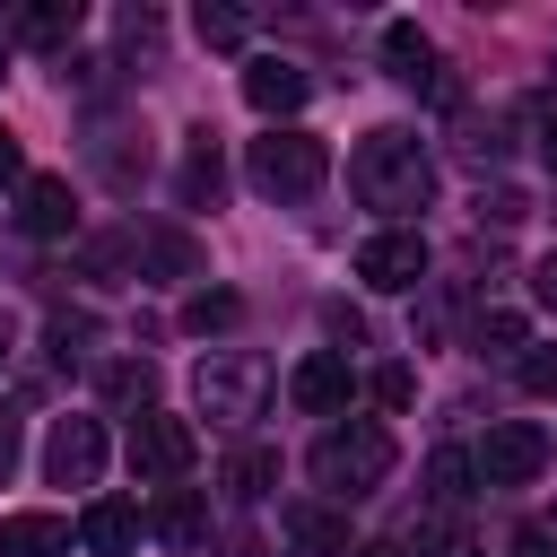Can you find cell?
I'll return each instance as SVG.
<instances>
[{
    "label": "cell",
    "mask_w": 557,
    "mask_h": 557,
    "mask_svg": "<svg viewBox=\"0 0 557 557\" xmlns=\"http://www.w3.org/2000/svg\"><path fill=\"white\" fill-rule=\"evenodd\" d=\"M148 261H157V270H191V244H183V235H148Z\"/></svg>",
    "instance_id": "f1b7e54d"
},
{
    "label": "cell",
    "mask_w": 557,
    "mask_h": 557,
    "mask_svg": "<svg viewBox=\"0 0 557 557\" xmlns=\"http://www.w3.org/2000/svg\"><path fill=\"white\" fill-rule=\"evenodd\" d=\"M383 61H392V78H409V87H418V78H435V70H426V61H435V44H426L409 17H392V26H383Z\"/></svg>",
    "instance_id": "2e32d148"
},
{
    "label": "cell",
    "mask_w": 557,
    "mask_h": 557,
    "mask_svg": "<svg viewBox=\"0 0 557 557\" xmlns=\"http://www.w3.org/2000/svg\"><path fill=\"white\" fill-rule=\"evenodd\" d=\"M505 557H557V522H522Z\"/></svg>",
    "instance_id": "4316f807"
},
{
    "label": "cell",
    "mask_w": 557,
    "mask_h": 557,
    "mask_svg": "<svg viewBox=\"0 0 557 557\" xmlns=\"http://www.w3.org/2000/svg\"><path fill=\"white\" fill-rule=\"evenodd\" d=\"M270 357L261 348H209L200 357V374H191V392H200V418L209 426H252L261 418V400H270Z\"/></svg>",
    "instance_id": "7a4b0ae2"
},
{
    "label": "cell",
    "mask_w": 557,
    "mask_h": 557,
    "mask_svg": "<svg viewBox=\"0 0 557 557\" xmlns=\"http://www.w3.org/2000/svg\"><path fill=\"white\" fill-rule=\"evenodd\" d=\"M348 392H357V374H348V357H339V348H313V357H296V374H287V400H296V409H313V418L348 409Z\"/></svg>",
    "instance_id": "9c48e42d"
},
{
    "label": "cell",
    "mask_w": 557,
    "mask_h": 557,
    "mask_svg": "<svg viewBox=\"0 0 557 557\" xmlns=\"http://www.w3.org/2000/svg\"><path fill=\"white\" fill-rule=\"evenodd\" d=\"M78 540H87L96 557H122V548H139V505H122V496H104V505H87V522H78Z\"/></svg>",
    "instance_id": "5bb4252c"
},
{
    "label": "cell",
    "mask_w": 557,
    "mask_h": 557,
    "mask_svg": "<svg viewBox=\"0 0 557 557\" xmlns=\"http://www.w3.org/2000/svg\"><path fill=\"white\" fill-rule=\"evenodd\" d=\"M157 531H165L174 548H209V505H200L191 487H165V496H157Z\"/></svg>",
    "instance_id": "9a60e30c"
},
{
    "label": "cell",
    "mask_w": 557,
    "mask_h": 557,
    "mask_svg": "<svg viewBox=\"0 0 557 557\" xmlns=\"http://www.w3.org/2000/svg\"><path fill=\"white\" fill-rule=\"evenodd\" d=\"M418 557H487V548H479V540H470L461 522H435V531L418 540Z\"/></svg>",
    "instance_id": "cb8c5ba5"
},
{
    "label": "cell",
    "mask_w": 557,
    "mask_h": 557,
    "mask_svg": "<svg viewBox=\"0 0 557 557\" xmlns=\"http://www.w3.org/2000/svg\"><path fill=\"white\" fill-rule=\"evenodd\" d=\"M540 296H548V305H557V252H548V261H540Z\"/></svg>",
    "instance_id": "836d02e7"
},
{
    "label": "cell",
    "mask_w": 557,
    "mask_h": 557,
    "mask_svg": "<svg viewBox=\"0 0 557 557\" xmlns=\"http://www.w3.org/2000/svg\"><path fill=\"white\" fill-rule=\"evenodd\" d=\"M522 392L531 400H557V348H522Z\"/></svg>",
    "instance_id": "603a6c76"
},
{
    "label": "cell",
    "mask_w": 557,
    "mask_h": 557,
    "mask_svg": "<svg viewBox=\"0 0 557 557\" xmlns=\"http://www.w3.org/2000/svg\"><path fill=\"white\" fill-rule=\"evenodd\" d=\"M218 183H226V165H218V139H209V131H191V139H183V200L200 209V200H218Z\"/></svg>",
    "instance_id": "e0dca14e"
},
{
    "label": "cell",
    "mask_w": 557,
    "mask_h": 557,
    "mask_svg": "<svg viewBox=\"0 0 557 557\" xmlns=\"http://www.w3.org/2000/svg\"><path fill=\"white\" fill-rule=\"evenodd\" d=\"M357 278H366L374 296L418 287V278H426V235H418V226H383V235H366V244H357Z\"/></svg>",
    "instance_id": "52a82bcc"
},
{
    "label": "cell",
    "mask_w": 557,
    "mask_h": 557,
    "mask_svg": "<svg viewBox=\"0 0 557 557\" xmlns=\"http://www.w3.org/2000/svg\"><path fill=\"white\" fill-rule=\"evenodd\" d=\"M348 557H409V548H400V540H357Z\"/></svg>",
    "instance_id": "1f68e13d"
},
{
    "label": "cell",
    "mask_w": 557,
    "mask_h": 557,
    "mask_svg": "<svg viewBox=\"0 0 557 557\" xmlns=\"http://www.w3.org/2000/svg\"><path fill=\"white\" fill-rule=\"evenodd\" d=\"M305 96H313V78H305L296 61H252V70H244V104H252V113H270V122H278V113H296Z\"/></svg>",
    "instance_id": "8fae6325"
},
{
    "label": "cell",
    "mask_w": 557,
    "mask_h": 557,
    "mask_svg": "<svg viewBox=\"0 0 557 557\" xmlns=\"http://www.w3.org/2000/svg\"><path fill=\"white\" fill-rule=\"evenodd\" d=\"M348 191H357L366 209H383V218H400V209H426V191H435V165H426L418 131H366V139H357V157H348Z\"/></svg>",
    "instance_id": "6da1fadb"
},
{
    "label": "cell",
    "mask_w": 557,
    "mask_h": 557,
    "mask_svg": "<svg viewBox=\"0 0 557 557\" xmlns=\"http://www.w3.org/2000/svg\"><path fill=\"white\" fill-rule=\"evenodd\" d=\"M191 461H200V426H191V418L148 409V418L131 426V470H139V479H183Z\"/></svg>",
    "instance_id": "5b68a950"
},
{
    "label": "cell",
    "mask_w": 557,
    "mask_h": 557,
    "mask_svg": "<svg viewBox=\"0 0 557 557\" xmlns=\"http://www.w3.org/2000/svg\"><path fill=\"white\" fill-rule=\"evenodd\" d=\"M235 313H244V305H235L226 287H218V296H191V305H183V322H191V331H226Z\"/></svg>",
    "instance_id": "7402d4cb"
},
{
    "label": "cell",
    "mask_w": 557,
    "mask_h": 557,
    "mask_svg": "<svg viewBox=\"0 0 557 557\" xmlns=\"http://www.w3.org/2000/svg\"><path fill=\"white\" fill-rule=\"evenodd\" d=\"M17 218H26V235H70V226H78V200H70V183H61V174H26Z\"/></svg>",
    "instance_id": "7c38bea8"
},
{
    "label": "cell",
    "mask_w": 557,
    "mask_h": 557,
    "mask_svg": "<svg viewBox=\"0 0 557 557\" xmlns=\"http://www.w3.org/2000/svg\"><path fill=\"white\" fill-rule=\"evenodd\" d=\"M470 479H479V470H470V453H435V461H426V496H435V505H461V496H470Z\"/></svg>",
    "instance_id": "ffe728a7"
},
{
    "label": "cell",
    "mask_w": 557,
    "mask_h": 557,
    "mask_svg": "<svg viewBox=\"0 0 557 557\" xmlns=\"http://www.w3.org/2000/svg\"><path fill=\"white\" fill-rule=\"evenodd\" d=\"M374 400H383V409H409V400H418V374H409V366H383V374H374Z\"/></svg>",
    "instance_id": "d4e9b609"
},
{
    "label": "cell",
    "mask_w": 557,
    "mask_h": 557,
    "mask_svg": "<svg viewBox=\"0 0 557 557\" xmlns=\"http://www.w3.org/2000/svg\"><path fill=\"white\" fill-rule=\"evenodd\" d=\"M0 183H17V139L0 131Z\"/></svg>",
    "instance_id": "d6a6232c"
},
{
    "label": "cell",
    "mask_w": 557,
    "mask_h": 557,
    "mask_svg": "<svg viewBox=\"0 0 557 557\" xmlns=\"http://www.w3.org/2000/svg\"><path fill=\"white\" fill-rule=\"evenodd\" d=\"M313 479H322L339 505L374 496V487L392 479V435H383L374 418H348V426H331V435L313 444Z\"/></svg>",
    "instance_id": "3957f363"
},
{
    "label": "cell",
    "mask_w": 557,
    "mask_h": 557,
    "mask_svg": "<svg viewBox=\"0 0 557 557\" xmlns=\"http://www.w3.org/2000/svg\"><path fill=\"white\" fill-rule=\"evenodd\" d=\"M270 487H278V453H270V444L226 453V496H244V505H252V496H270Z\"/></svg>",
    "instance_id": "ac0fdd59"
},
{
    "label": "cell",
    "mask_w": 557,
    "mask_h": 557,
    "mask_svg": "<svg viewBox=\"0 0 557 557\" xmlns=\"http://www.w3.org/2000/svg\"><path fill=\"white\" fill-rule=\"evenodd\" d=\"M487 339H496V348H522L531 331H522V313H487V322H479V348H487Z\"/></svg>",
    "instance_id": "83f0119b"
},
{
    "label": "cell",
    "mask_w": 557,
    "mask_h": 557,
    "mask_svg": "<svg viewBox=\"0 0 557 557\" xmlns=\"http://www.w3.org/2000/svg\"><path fill=\"white\" fill-rule=\"evenodd\" d=\"M191 26H200V44H218V52H235V44L252 35V17H244V9H200Z\"/></svg>",
    "instance_id": "44dd1931"
},
{
    "label": "cell",
    "mask_w": 557,
    "mask_h": 557,
    "mask_svg": "<svg viewBox=\"0 0 557 557\" xmlns=\"http://www.w3.org/2000/svg\"><path fill=\"white\" fill-rule=\"evenodd\" d=\"M78 17H87L78 0H44V9L17 17V35H26V44H61V35H78Z\"/></svg>",
    "instance_id": "d6986e66"
},
{
    "label": "cell",
    "mask_w": 557,
    "mask_h": 557,
    "mask_svg": "<svg viewBox=\"0 0 557 557\" xmlns=\"http://www.w3.org/2000/svg\"><path fill=\"white\" fill-rule=\"evenodd\" d=\"M104 470V426L96 418H52V435H44V479L52 487H87Z\"/></svg>",
    "instance_id": "ba28073f"
},
{
    "label": "cell",
    "mask_w": 557,
    "mask_h": 557,
    "mask_svg": "<svg viewBox=\"0 0 557 557\" xmlns=\"http://www.w3.org/2000/svg\"><path fill=\"white\" fill-rule=\"evenodd\" d=\"M0 339H9V331H0Z\"/></svg>",
    "instance_id": "e575fe53"
},
{
    "label": "cell",
    "mask_w": 557,
    "mask_h": 557,
    "mask_svg": "<svg viewBox=\"0 0 557 557\" xmlns=\"http://www.w3.org/2000/svg\"><path fill=\"white\" fill-rule=\"evenodd\" d=\"M0 557H70L61 513H0Z\"/></svg>",
    "instance_id": "4fadbf2b"
},
{
    "label": "cell",
    "mask_w": 557,
    "mask_h": 557,
    "mask_svg": "<svg viewBox=\"0 0 557 557\" xmlns=\"http://www.w3.org/2000/svg\"><path fill=\"white\" fill-rule=\"evenodd\" d=\"M540 165H548V174H557V113H548V122H540Z\"/></svg>",
    "instance_id": "4dcf8cb0"
},
{
    "label": "cell",
    "mask_w": 557,
    "mask_h": 557,
    "mask_svg": "<svg viewBox=\"0 0 557 557\" xmlns=\"http://www.w3.org/2000/svg\"><path fill=\"white\" fill-rule=\"evenodd\" d=\"M470 470H479L487 487H522V479L548 470V435H540L531 418H505V426H487V444L470 453Z\"/></svg>",
    "instance_id": "8992f818"
},
{
    "label": "cell",
    "mask_w": 557,
    "mask_h": 557,
    "mask_svg": "<svg viewBox=\"0 0 557 557\" xmlns=\"http://www.w3.org/2000/svg\"><path fill=\"white\" fill-rule=\"evenodd\" d=\"M104 383H113V400H148L157 392V366H113Z\"/></svg>",
    "instance_id": "484cf974"
},
{
    "label": "cell",
    "mask_w": 557,
    "mask_h": 557,
    "mask_svg": "<svg viewBox=\"0 0 557 557\" xmlns=\"http://www.w3.org/2000/svg\"><path fill=\"white\" fill-rule=\"evenodd\" d=\"M244 174H252V191H270V200H305L322 174H331V148L313 139V131H261L252 148H244Z\"/></svg>",
    "instance_id": "277c9868"
},
{
    "label": "cell",
    "mask_w": 557,
    "mask_h": 557,
    "mask_svg": "<svg viewBox=\"0 0 557 557\" xmlns=\"http://www.w3.org/2000/svg\"><path fill=\"white\" fill-rule=\"evenodd\" d=\"M9 470H17V418L0 409V479H9Z\"/></svg>",
    "instance_id": "f546056e"
},
{
    "label": "cell",
    "mask_w": 557,
    "mask_h": 557,
    "mask_svg": "<svg viewBox=\"0 0 557 557\" xmlns=\"http://www.w3.org/2000/svg\"><path fill=\"white\" fill-rule=\"evenodd\" d=\"M278 531H287V548H296V557H348V548H357V540H348V513H331V505H313V496H305V505H287V513H278Z\"/></svg>",
    "instance_id": "30bf717a"
}]
</instances>
